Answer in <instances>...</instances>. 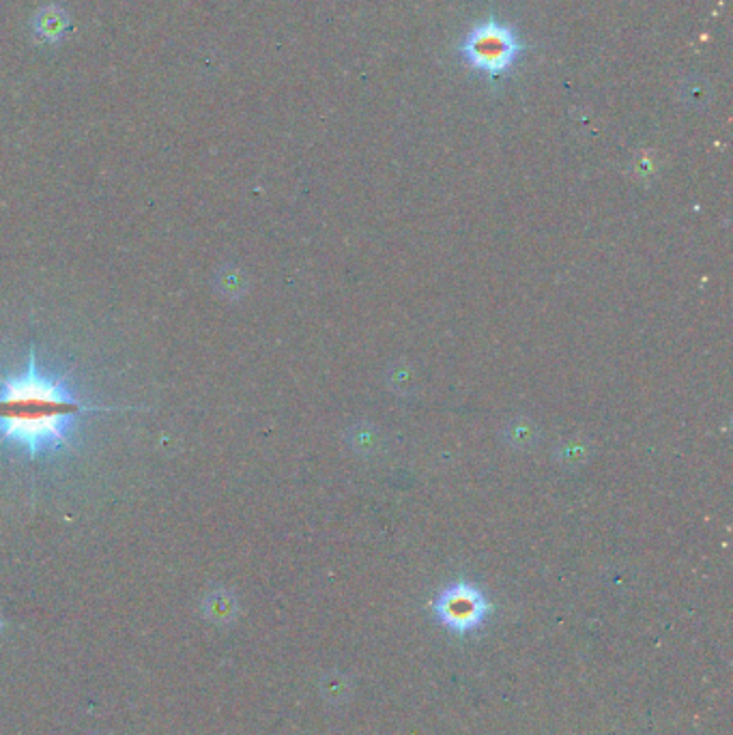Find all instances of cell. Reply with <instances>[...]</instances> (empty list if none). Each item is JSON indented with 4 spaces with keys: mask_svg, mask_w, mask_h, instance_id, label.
I'll use <instances>...</instances> for the list:
<instances>
[{
    "mask_svg": "<svg viewBox=\"0 0 733 735\" xmlns=\"http://www.w3.org/2000/svg\"><path fill=\"white\" fill-rule=\"evenodd\" d=\"M89 411L110 407L86 405L67 383V377H48L31 351L20 374H0V445L11 443L31 458L59 448L71 450V426Z\"/></svg>",
    "mask_w": 733,
    "mask_h": 735,
    "instance_id": "1",
    "label": "cell"
},
{
    "mask_svg": "<svg viewBox=\"0 0 733 735\" xmlns=\"http://www.w3.org/2000/svg\"><path fill=\"white\" fill-rule=\"evenodd\" d=\"M461 54L469 67L482 71L488 78H497L519 59L521 41L512 28L491 18L467 35Z\"/></svg>",
    "mask_w": 733,
    "mask_h": 735,
    "instance_id": "2",
    "label": "cell"
},
{
    "mask_svg": "<svg viewBox=\"0 0 733 735\" xmlns=\"http://www.w3.org/2000/svg\"><path fill=\"white\" fill-rule=\"evenodd\" d=\"M491 611L493 604L486 600L480 589L463 581L445 587L433 602V613L439 622L456 634L478 630Z\"/></svg>",
    "mask_w": 733,
    "mask_h": 735,
    "instance_id": "3",
    "label": "cell"
}]
</instances>
